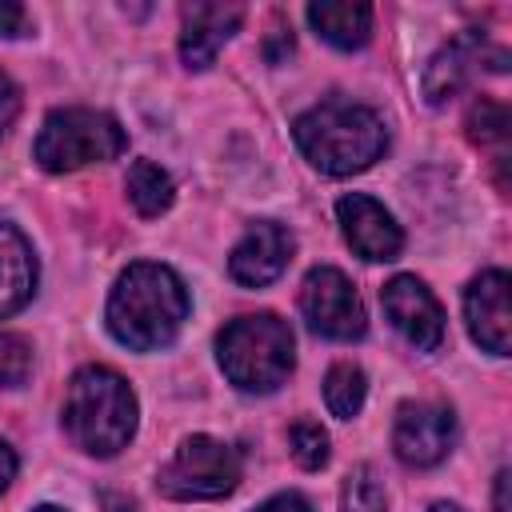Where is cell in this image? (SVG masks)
<instances>
[{"label":"cell","instance_id":"obj_23","mask_svg":"<svg viewBox=\"0 0 512 512\" xmlns=\"http://www.w3.org/2000/svg\"><path fill=\"white\" fill-rule=\"evenodd\" d=\"M16 112H20V88L8 80V72H0V136L12 128Z\"/></svg>","mask_w":512,"mask_h":512},{"label":"cell","instance_id":"obj_14","mask_svg":"<svg viewBox=\"0 0 512 512\" xmlns=\"http://www.w3.org/2000/svg\"><path fill=\"white\" fill-rule=\"evenodd\" d=\"M480 60H484V36H480L476 28L460 32L456 40H448V44L428 60V68H424V100H428V104L452 100V96L472 80V72L480 68Z\"/></svg>","mask_w":512,"mask_h":512},{"label":"cell","instance_id":"obj_4","mask_svg":"<svg viewBox=\"0 0 512 512\" xmlns=\"http://www.w3.org/2000/svg\"><path fill=\"white\" fill-rule=\"evenodd\" d=\"M216 356L224 376L240 388V392H272L288 380L296 356H292V328L272 316H240L232 324H224V332L216 336Z\"/></svg>","mask_w":512,"mask_h":512},{"label":"cell","instance_id":"obj_16","mask_svg":"<svg viewBox=\"0 0 512 512\" xmlns=\"http://www.w3.org/2000/svg\"><path fill=\"white\" fill-rule=\"evenodd\" d=\"M308 24L336 48H360L372 36V8L352 0H320L308 4Z\"/></svg>","mask_w":512,"mask_h":512},{"label":"cell","instance_id":"obj_18","mask_svg":"<svg viewBox=\"0 0 512 512\" xmlns=\"http://www.w3.org/2000/svg\"><path fill=\"white\" fill-rule=\"evenodd\" d=\"M364 396H368V380H364V372L356 364L340 360V364L328 368V376H324V404H328L332 416L352 420L360 412Z\"/></svg>","mask_w":512,"mask_h":512},{"label":"cell","instance_id":"obj_21","mask_svg":"<svg viewBox=\"0 0 512 512\" xmlns=\"http://www.w3.org/2000/svg\"><path fill=\"white\" fill-rule=\"evenodd\" d=\"M288 448H292V460L308 472L328 464V432L316 420H296L288 432Z\"/></svg>","mask_w":512,"mask_h":512},{"label":"cell","instance_id":"obj_28","mask_svg":"<svg viewBox=\"0 0 512 512\" xmlns=\"http://www.w3.org/2000/svg\"><path fill=\"white\" fill-rule=\"evenodd\" d=\"M428 512H464V508H460V504H448V500H436Z\"/></svg>","mask_w":512,"mask_h":512},{"label":"cell","instance_id":"obj_29","mask_svg":"<svg viewBox=\"0 0 512 512\" xmlns=\"http://www.w3.org/2000/svg\"><path fill=\"white\" fill-rule=\"evenodd\" d=\"M32 512H64V508H56V504H40V508H32Z\"/></svg>","mask_w":512,"mask_h":512},{"label":"cell","instance_id":"obj_10","mask_svg":"<svg viewBox=\"0 0 512 512\" xmlns=\"http://www.w3.org/2000/svg\"><path fill=\"white\" fill-rule=\"evenodd\" d=\"M464 320L472 340L492 352V356H508V340H512V308H508V272L488 268L480 272L468 292H464Z\"/></svg>","mask_w":512,"mask_h":512},{"label":"cell","instance_id":"obj_6","mask_svg":"<svg viewBox=\"0 0 512 512\" xmlns=\"http://www.w3.org/2000/svg\"><path fill=\"white\" fill-rule=\"evenodd\" d=\"M236 484L240 456L216 436H188L156 476V488L168 500H220Z\"/></svg>","mask_w":512,"mask_h":512},{"label":"cell","instance_id":"obj_19","mask_svg":"<svg viewBox=\"0 0 512 512\" xmlns=\"http://www.w3.org/2000/svg\"><path fill=\"white\" fill-rule=\"evenodd\" d=\"M468 136L480 148H492L496 164H504L508 160V108L496 100H476L468 112Z\"/></svg>","mask_w":512,"mask_h":512},{"label":"cell","instance_id":"obj_27","mask_svg":"<svg viewBox=\"0 0 512 512\" xmlns=\"http://www.w3.org/2000/svg\"><path fill=\"white\" fill-rule=\"evenodd\" d=\"M496 512H508V472L496 476Z\"/></svg>","mask_w":512,"mask_h":512},{"label":"cell","instance_id":"obj_15","mask_svg":"<svg viewBox=\"0 0 512 512\" xmlns=\"http://www.w3.org/2000/svg\"><path fill=\"white\" fill-rule=\"evenodd\" d=\"M36 288V256L32 244L12 228L0 224V320L20 312Z\"/></svg>","mask_w":512,"mask_h":512},{"label":"cell","instance_id":"obj_13","mask_svg":"<svg viewBox=\"0 0 512 512\" xmlns=\"http://www.w3.org/2000/svg\"><path fill=\"white\" fill-rule=\"evenodd\" d=\"M244 8L240 4H188L184 28H180V60L188 68H208L224 40L240 28Z\"/></svg>","mask_w":512,"mask_h":512},{"label":"cell","instance_id":"obj_17","mask_svg":"<svg viewBox=\"0 0 512 512\" xmlns=\"http://www.w3.org/2000/svg\"><path fill=\"white\" fill-rule=\"evenodd\" d=\"M128 200L136 204V212L140 216H160V212H168V204H172V196H176V184H172V176L160 168V164H152V160H136L132 168H128Z\"/></svg>","mask_w":512,"mask_h":512},{"label":"cell","instance_id":"obj_12","mask_svg":"<svg viewBox=\"0 0 512 512\" xmlns=\"http://www.w3.org/2000/svg\"><path fill=\"white\" fill-rule=\"evenodd\" d=\"M292 248H296V240H292L288 228H280V224H272V220H256V224L240 236V244L232 248L228 272H232V280L244 284V288H264V284H272V280L288 268Z\"/></svg>","mask_w":512,"mask_h":512},{"label":"cell","instance_id":"obj_22","mask_svg":"<svg viewBox=\"0 0 512 512\" xmlns=\"http://www.w3.org/2000/svg\"><path fill=\"white\" fill-rule=\"evenodd\" d=\"M32 372V348L28 340L0 332V388H20Z\"/></svg>","mask_w":512,"mask_h":512},{"label":"cell","instance_id":"obj_11","mask_svg":"<svg viewBox=\"0 0 512 512\" xmlns=\"http://www.w3.org/2000/svg\"><path fill=\"white\" fill-rule=\"evenodd\" d=\"M336 216H340L344 240L352 244L356 256H364V260H396V256H400L404 232H400V224L392 220V212H388L384 204H376L372 196H364V192L340 196Z\"/></svg>","mask_w":512,"mask_h":512},{"label":"cell","instance_id":"obj_9","mask_svg":"<svg viewBox=\"0 0 512 512\" xmlns=\"http://www.w3.org/2000/svg\"><path fill=\"white\" fill-rule=\"evenodd\" d=\"M384 312L392 320V328L416 348V352H436L444 344V312L436 304V296L424 288V280L416 276H392L380 288Z\"/></svg>","mask_w":512,"mask_h":512},{"label":"cell","instance_id":"obj_20","mask_svg":"<svg viewBox=\"0 0 512 512\" xmlns=\"http://www.w3.org/2000/svg\"><path fill=\"white\" fill-rule=\"evenodd\" d=\"M340 508L344 512H388L384 484H380V476L368 464H360V468L348 472L344 492H340Z\"/></svg>","mask_w":512,"mask_h":512},{"label":"cell","instance_id":"obj_3","mask_svg":"<svg viewBox=\"0 0 512 512\" xmlns=\"http://www.w3.org/2000/svg\"><path fill=\"white\" fill-rule=\"evenodd\" d=\"M64 428L76 448L92 456H116L136 432V396L128 380L104 364L80 368L64 396Z\"/></svg>","mask_w":512,"mask_h":512},{"label":"cell","instance_id":"obj_24","mask_svg":"<svg viewBox=\"0 0 512 512\" xmlns=\"http://www.w3.org/2000/svg\"><path fill=\"white\" fill-rule=\"evenodd\" d=\"M28 32V12L16 0H0V36H24Z\"/></svg>","mask_w":512,"mask_h":512},{"label":"cell","instance_id":"obj_2","mask_svg":"<svg viewBox=\"0 0 512 512\" xmlns=\"http://www.w3.org/2000/svg\"><path fill=\"white\" fill-rule=\"evenodd\" d=\"M292 136L312 168L328 176H352L376 164L388 148V128L368 104L324 100L296 116Z\"/></svg>","mask_w":512,"mask_h":512},{"label":"cell","instance_id":"obj_8","mask_svg":"<svg viewBox=\"0 0 512 512\" xmlns=\"http://www.w3.org/2000/svg\"><path fill=\"white\" fill-rule=\"evenodd\" d=\"M456 444V416L444 404L432 400H408L396 412L392 424V448L408 468H432L440 464Z\"/></svg>","mask_w":512,"mask_h":512},{"label":"cell","instance_id":"obj_26","mask_svg":"<svg viewBox=\"0 0 512 512\" xmlns=\"http://www.w3.org/2000/svg\"><path fill=\"white\" fill-rule=\"evenodd\" d=\"M12 476H16V452L0 440V492L12 484Z\"/></svg>","mask_w":512,"mask_h":512},{"label":"cell","instance_id":"obj_7","mask_svg":"<svg viewBox=\"0 0 512 512\" xmlns=\"http://www.w3.org/2000/svg\"><path fill=\"white\" fill-rule=\"evenodd\" d=\"M300 312H304L308 328L328 336V340H360L368 328V316H364V304H360L352 280L328 264H320L304 276Z\"/></svg>","mask_w":512,"mask_h":512},{"label":"cell","instance_id":"obj_25","mask_svg":"<svg viewBox=\"0 0 512 512\" xmlns=\"http://www.w3.org/2000/svg\"><path fill=\"white\" fill-rule=\"evenodd\" d=\"M256 512H312V504L304 496H296V492H280V496L264 500Z\"/></svg>","mask_w":512,"mask_h":512},{"label":"cell","instance_id":"obj_1","mask_svg":"<svg viewBox=\"0 0 512 512\" xmlns=\"http://www.w3.org/2000/svg\"><path fill=\"white\" fill-rule=\"evenodd\" d=\"M188 316L184 280L164 264H128L108 296V332L136 352H152L176 340Z\"/></svg>","mask_w":512,"mask_h":512},{"label":"cell","instance_id":"obj_5","mask_svg":"<svg viewBox=\"0 0 512 512\" xmlns=\"http://www.w3.org/2000/svg\"><path fill=\"white\" fill-rule=\"evenodd\" d=\"M124 148L128 136L116 124V116L96 108H56L44 116L32 156L44 172H76L84 164L116 160Z\"/></svg>","mask_w":512,"mask_h":512}]
</instances>
